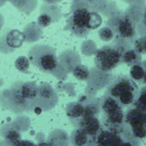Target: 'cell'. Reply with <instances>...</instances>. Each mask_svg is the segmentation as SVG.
I'll use <instances>...</instances> for the list:
<instances>
[{
    "mask_svg": "<svg viewBox=\"0 0 146 146\" xmlns=\"http://www.w3.org/2000/svg\"><path fill=\"white\" fill-rule=\"evenodd\" d=\"M39 86L34 82L17 81L0 94V104L14 113L31 111L38 103Z\"/></svg>",
    "mask_w": 146,
    "mask_h": 146,
    "instance_id": "cell-1",
    "label": "cell"
},
{
    "mask_svg": "<svg viewBox=\"0 0 146 146\" xmlns=\"http://www.w3.org/2000/svg\"><path fill=\"white\" fill-rule=\"evenodd\" d=\"M102 23L99 13L90 11L88 7L80 6L72 10L66 22V29L78 38L89 35L90 31L96 29Z\"/></svg>",
    "mask_w": 146,
    "mask_h": 146,
    "instance_id": "cell-2",
    "label": "cell"
},
{
    "mask_svg": "<svg viewBox=\"0 0 146 146\" xmlns=\"http://www.w3.org/2000/svg\"><path fill=\"white\" fill-rule=\"evenodd\" d=\"M30 63L45 73H53L59 66L55 50L49 46L37 44L29 50Z\"/></svg>",
    "mask_w": 146,
    "mask_h": 146,
    "instance_id": "cell-3",
    "label": "cell"
},
{
    "mask_svg": "<svg viewBox=\"0 0 146 146\" xmlns=\"http://www.w3.org/2000/svg\"><path fill=\"white\" fill-rule=\"evenodd\" d=\"M94 61L96 68L102 71L108 72L122 61V52L114 43L107 45L96 51Z\"/></svg>",
    "mask_w": 146,
    "mask_h": 146,
    "instance_id": "cell-4",
    "label": "cell"
},
{
    "mask_svg": "<svg viewBox=\"0 0 146 146\" xmlns=\"http://www.w3.org/2000/svg\"><path fill=\"white\" fill-rule=\"evenodd\" d=\"M25 41V36L18 30H6L0 35V52H12Z\"/></svg>",
    "mask_w": 146,
    "mask_h": 146,
    "instance_id": "cell-5",
    "label": "cell"
},
{
    "mask_svg": "<svg viewBox=\"0 0 146 146\" xmlns=\"http://www.w3.org/2000/svg\"><path fill=\"white\" fill-rule=\"evenodd\" d=\"M58 64L63 67V69L66 72H71L76 65L81 64V58L78 52L72 50H65L64 51L60 56L58 58Z\"/></svg>",
    "mask_w": 146,
    "mask_h": 146,
    "instance_id": "cell-6",
    "label": "cell"
},
{
    "mask_svg": "<svg viewBox=\"0 0 146 146\" xmlns=\"http://www.w3.org/2000/svg\"><path fill=\"white\" fill-rule=\"evenodd\" d=\"M70 142L72 146H90L95 139L82 128L76 127L70 136Z\"/></svg>",
    "mask_w": 146,
    "mask_h": 146,
    "instance_id": "cell-7",
    "label": "cell"
},
{
    "mask_svg": "<svg viewBox=\"0 0 146 146\" xmlns=\"http://www.w3.org/2000/svg\"><path fill=\"white\" fill-rule=\"evenodd\" d=\"M84 113V106L81 101L73 102L67 105L66 114L75 126H77V124L78 120L81 119V117L83 116Z\"/></svg>",
    "mask_w": 146,
    "mask_h": 146,
    "instance_id": "cell-8",
    "label": "cell"
},
{
    "mask_svg": "<svg viewBox=\"0 0 146 146\" xmlns=\"http://www.w3.org/2000/svg\"><path fill=\"white\" fill-rule=\"evenodd\" d=\"M4 138L9 145L15 146L22 140V135L17 129L14 127H9L4 132Z\"/></svg>",
    "mask_w": 146,
    "mask_h": 146,
    "instance_id": "cell-9",
    "label": "cell"
},
{
    "mask_svg": "<svg viewBox=\"0 0 146 146\" xmlns=\"http://www.w3.org/2000/svg\"><path fill=\"white\" fill-rule=\"evenodd\" d=\"M71 73L73 77L77 78L78 80L87 81L90 74V70L86 65L79 64L73 68V70H71Z\"/></svg>",
    "mask_w": 146,
    "mask_h": 146,
    "instance_id": "cell-10",
    "label": "cell"
},
{
    "mask_svg": "<svg viewBox=\"0 0 146 146\" xmlns=\"http://www.w3.org/2000/svg\"><path fill=\"white\" fill-rule=\"evenodd\" d=\"M30 64L31 63H30L29 58H27L25 56H21L17 58V60L15 62V66L19 71L27 73V72H29Z\"/></svg>",
    "mask_w": 146,
    "mask_h": 146,
    "instance_id": "cell-11",
    "label": "cell"
},
{
    "mask_svg": "<svg viewBox=\"0 0 146 146\" xmlns=\"http://www.w3.org/2000/svg\"><path fill=\"white\" fill-rule=\"evenodd\" d=\"M98 35H99L100 39L102 40H103V41H110L115 36L113 29L108 26H106V27H103V28L100 29V30L98 32Z\"/></svg>",
    "mask_w": 146,
    "mask_h": 146,
    "instance_id": "cell-12",
    "label": "cell"
},
{
    "mask_svg": "<svg viewBox=\"0 0 146 146\" xmlns=\"http://www.w3.org/2000/svg\"><path fill=\"white\" fill-rule=\"evenodd\" d=\"M52 21L53 20H52V16L49 15L48 13H46V12H42L37 19L38 25L40 28H47L48 26L51 25Z\"/></svg>",
    "mask_w": 146,
    "mask_h": 146,
    "instance_id": "cell-13",
    "label": "cell"
},
{
    "mask_svg": "<svg viewBox=\"0 0 146 146\" xmlns=\"http://www.w3.org/2000/svg\"><path fill=\"white\" fill-rule=\"evenodd\" d=\"M15 146H38L37 145V143H34L33 141H31V140H27V139H25V140H21L19 143H17Z\"/></svg>",
    "mask_w": 146,
    "mask_h": 146,
    "instance_id": "cell-14",
    "label": "cell"
},
{
    "mask_svg": "<svg viewBox=\"0 0 146 146\" xmlns=\"http://www.w3.org/2000/svg\"><path fill=\"white\" fill-rule=\"evenodd\" d=\"M43 1L46 4H49V5H52V4H57V3H59L61 0H43Z\"/></svg>",
    "mask_w": 146,
    "mask_h": 146,
    "instance_id": "cell-15",
    "label": "cell"
},
{
    "mask_svg": "<svg viewBox=\"0 0 146 146\" xmlns=\"http://www.w3.org/2000/svg\"><path fill=\"white\" fill-rule=\"evenodd\" d=\"M38 146H52L49 142H41V143H37Z\"/></svg>",
    "mask_w": 146,
    "mask_h": 146,
    "instance_id": "cell-16",
    "label": "cell"
}]
</instances>
